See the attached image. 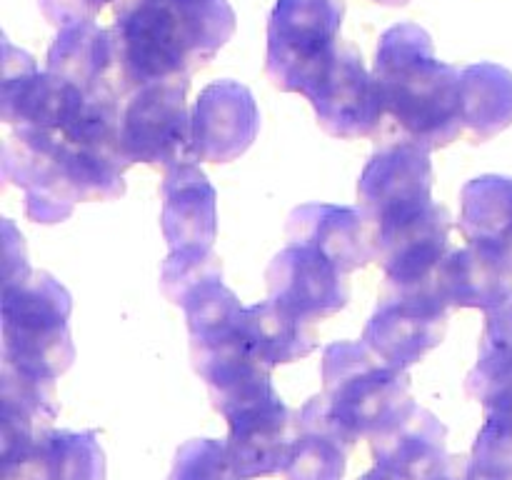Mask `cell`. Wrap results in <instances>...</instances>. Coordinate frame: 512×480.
I'll list each match as a JSON object with an SVG mask.
<instances>
[{"label":"cell","mask_w":512,"mask_h":480,"mask_svg":"<svg viewBox=\"0 0 512 480\" xmlns=\"http://www.w3.org/2000/svg\"><path fill=\"white\" fill-rule=\"evenodd\" d=\"M373 88L380 148L415 145L430 153L463 133L460 70L435 58L420 25L400 23L380 38Z\"/></svg>","instance_id":"obj_1"},{"label":"cell","mask_w":512,"mask_h":480,"mask_svg":"<svg viewBox=\"0 0 512 480\" xmlns=\"http://www.w3.org/2000/svg\"><path fill=\"white\" fill-rule=\"evenodd\" d=\"M120 93L190 78L235 33L228 0H120L110 25Z\"/></svg>","instance_id":"obj_2"},{"label":"cell","mask_w":512,"mask_h":480,"mask_svg":"<svg viewBox=\"0 0 512 480\" xmlns=\"http://www.w3.org/2000/svg\"><path fill=\"white\" fill-rule=\"evenodd\" d=\"M128 163L120 143L80 140L60 130L15 128L3 150V173L25 190V213L35 223H60L83 200L123 195Z\"/></svg>","instance_id":"obj_3"},{"label":"cell","mask_w":512,"mask_h":480,"mask_svg":"<svg viewBox=\"0 0 512 480\" xmlns=\"http://www.w3.org/2000/svg\"><path fill=\"white\" fill-rule=\"evenodd\" d=\"M68 315L70 295L48 273L3 280V365L40 380L65 373L75 358Z\"/></svg>","instance_id":"obj_4"},{"label":"cell","mask_w":512,"mask_h":480,"mask_svg":"<svg viewBox=\"0 0 512 480\" xmlns=\"http://www.w3.org/2000/svg\"><path fill=\"white\" fill-rule=\"evenodd\" d=\"M323 403L353 443L375 438L410 408L405 370L393 368L365 343H333L323 358Z\"/></svg>","instance_id":"obj_5"},{"label":"cell","mask_w":512,"mask_h":480,"mask_svg":"<svg viewBox=\"0 0 512 480\" xmlns=\"http://www.w3.org/2000/svg\"><path fill=\"white\" fill-rule=\"evenodd\" d=\"M343 0H278L268 23L265 73L285 93H308L338 50Z\"/></svg>","instance_id":"obj_6"},{"label":"cell","mask_w":512,"mask_h":480,"mask_svg":"<svg viewBox=\"0 0 512 480\" xmlns=\"http://www.w3.org/2000/svg\"><path fill=\"white\" fill-rule=\"evenodd\" d=\"M188 78L158 80L133 90L120 113V150L125 163L173 168L193 155V118L188 115Z\"/></svg>","instance_id":"obj_7"},{"label":"cell","mask_w":512,"mask_h":480,"mask_svg":"<svg viewBox=\"0 0 512 480\" xmlns=\"http://www.w3.org/2000/svg\"><path fill=\"white\" fill-rule=\"evenodd\" d=\"M448 328V305L433 280L418 285L388 283L378 310L363 333V343L398 370L423 360L428 350L443 343Z\"/></svg>","instance_id":"obj_8"},{"label":"cell","mask_w":512,"mask_h":480,"mask_svg":"<svg viewBox=\"0 0 512 480\" xmlns=\"http://www.w3.org/2000/svg\"><path fill=\"white\" fill-rule=\"evenodd\" d=\"M430 153L415 145H385L358 183V210L370 235L395 228L433 208Z\"/></svg>","instance_id":"obj_9"},{"label":"cell","mask_w":512,"mask_h":480,"mask_svg":"<svg viewBox=\"0 0 512 480\" xmlns=\"http://www.w3.org/2000/svg\"><path fill=\"white\" fill-rule=\"evenodd\" d=\"M265 278L270 300L308 323L330 318L343 310L350 298L348 273L313 245L288 243V248L273 258Z\"/></svg>","instance_id":"obj_10"},{"label":"cell","mask_w":512,"mask_h":480,"mask_svg":"<svg viewBox=\"0 0 512 480\" xmlns=\"http://www.w3.org/2000/svg\"><path fill=\"white\" fill-rule=\"evenodd\" d=\"M318 113V123L335 138H375L378 105L373 75L365 70L363 55L353 45H338L333 60L313 88L305 93Z\"/></svg>","instance_id":"obj_11"},{"label":"cell","mask_w":512,"mask_h":480,"mask_svg":"<svg viewBox=\"0 0 512 480\" xmlns=\"http://www.w3.org/2000/svg\"><path fill=\"white\" fill-rule=\"evenodd\" d=\"M260 128L253 93L235 80H220L200 93L193 113V155L228 163L250 148Z\"/></svg>","instance_id":"obj_12"},{"label":"cell","mask_w":512,"mask_h":480,"mask_svg":"<svg viewBox=\"0 0 512 480\" xmlns=\"http://www.w3.org/2000/svg\"><path fill=\"white\" fill-rule=\"evenodd\" d=\"M373 440L375 468L395 480H438L450 460L445 458V428L428 410L410 405L393 425Z\"/></svg>","instance_id":"obj_13"},{"label":"cell","mask_w":512,"mask_h":480,"mask_svg":"<svg viewBox=\"0 0 512 480\" xmlns=\"http://www.w3.org/2000/svg\"><path fill=\"white\" fill-rule=\"evenodd\" d=\"M160 220L170 253H210L215 240V190L195 165L178 163L168 168Z\"/></svg>","instance_id":"obj_14"},{"label":"cell","mask_w":512,"mask_h":480,"mask_svg":"<svg viewBox=\"0 0 512 480\" xmlns=\"http://www.w3.org/2000/svg\"><path fill=\"white\" fill-rule=\"evenodd\" d=\"M48 73L75 85L90 98L120 95L118 68L110 30L95 23H75L60 28L50 45Z\"/></svg>","instance_id":"obj_15"},{"label":"cell","mask_w":512,"mask_h":480,"mask_svg":"<svg viewBox=\"0 0 512 480\" xmlns=\"http://www.w3.org/2000/svg\"><path fill=\"white\" fill-rule=\"evenodd\" d=\"M290 243L313 245L333 260L343 273L363 268L373 258V243L365 218L355 208L338 205H303L288 218Z\"/></svg>","instance_id":"obj_16"},{"label":"cell","mask_w":512,"mask_h":480,"mask_svg":"<svg viewBox=\"0 0 512 480\" xmlns=\"http://www.w3.org/2000/svg\"><path fill=\"white\" fill-rule=\"evenodd\" d=\"M235 328L250 358L268 370L305 358L315 348V333L308 320L298 318L270 298L253 308H243Z\"/></svg>","instance_id":"obj_17"},{"label":"cell","mask_w":512,"mask_h":480,"mask_svg":"<svg viewBox=\"0 0 512 480\" xmlns=\"http://www.w3.org/2000/svg\"><path fill=\"white\" fill-rule=\"evenodd\" d=\"M353 440L330 420L323 395H315L298 413V438L285 465L288 480H340Z\"/></svg>","instance_id":"obj_18"},{"label":"cell","mask_w":512,"mask_h":480,"mask_svg":"<svg viewBox=\"0 0 512 480\" xmlns=\"http://www.w3.org/2000/svg\"><path fill=\"white\" fill-rule=\"evenodd\" d=\"M512 105V75L498 65H470L460 73V110L463 130L473 133L475 140L493 135L508 123Z\"/></svg>","instance_id":"obj_19"},{"label":"cell","mask_w":512,"mask_h":480,"mask_svg":"<svg viewBox=\"0 0 512 480\" xmlns=\"http://www.w3.org/2000/svg\"><path fill=\"white\" fill-rule=\"evenodd\" d=\"M433 283L448 308H488L498 298L500 280L493 255L468 245L445 255Z\"/></svg>","instance_id":"obj_20"},{"label":"cell","mask_w":512,"mask_h":480,"mask_svg":"<svg viewBox=\"0 0 512 480\" xmlns=\"http://www.w3.org/2000/svg\"><path fill=\"white\" fill-rule=\"evenodd\" d=\"M170 480H248L238 473L228 448L215 440H193L178 453Z\"/></svg>","instance_id":"obj_21"},{"label":"cell","mask_w":512,"mask_h":480,"mask_svg":"<svg viewBox=\"0 0 512 480\" xmlns=\"http://www.w3.org/2000/svg\"><path fill=\"white\" fill-rule=\"evenodd\" d=\"M113 0H38L45 18L58 28L75 23H95V15Z\"/></svg>","instance_id":"obj_22"},{"label":"cell","mask_w":512,"mask_h":480,"mask_svg":"<svg viewBox=\"0 0 512 480\" xmlns=\"http://www.w3.org/2000/svg\"><path fill=\"white\" fill-rule=\"evenodd\" d=\"M458 460H460V458H450L448 468H445V473L440 475L438 480H470V478H468V465H465L463 473H460V463H458Z\"/></svg>","instance_id":"obj_23"},{"label":"cell","mask_w":512,"mask_h":480,"mask_svg":"<svg viewBox=\"0 0 512 480\" xmlns=\"http://www.w3.org/2000/svg\"><path fill=\"white\" fill-rule=\"evenodd\" d=\"M363 480H395V478H393V475H388V473H385V470L375 468V470H370V473L365 475Z\"/></svg>","instance_id":"obj_24"},{"label":"cell","mask_w":512,"mask_h":480,"mask_svg":"<svg viewBox=\"0 0 512 480\" xmlns=\"http://www.w3.org/2000/svg\"><path fill=\"white\" fill-rule=\"evenodd\" d=\"M375 3H383V5H405L408 0H375Z\"/></svg>","instance_id":"obj_25"}]
</instances>
